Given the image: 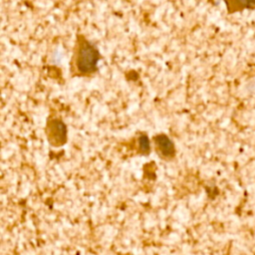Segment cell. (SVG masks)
Returning <instances> with one entry per match:
<instances>
[{"label": "cell", "mask_w": 255, "mask_h": 255, "mask_svg": "<svg viewBox=\"0 0 255 255\" xmlns=\"http://www.w3.org/2000/svg\"><path fill=\"white\" fill-rule=\"evenodd\" d=\"M155 148L162 157L172 158L175 155V146L173 141L164 133H158L154 136Z\"/></svg>", "instance_id": "3957f363"}, {"label": "cell", "mask_w": 255, "mask_h": 255, "mask_svg": "<svg viewBox=\"0 0 255 255\" xmlns=\"http://www.w3.org/2000/svg\"><path fill=\"white\" fill-rule=\"evenodd\" d=\"M100 59L101 55L96 45L82 36L79 37L74 56V65L77 72L82 76L95 73Z\"/></svg>", "instance_id": "6da1fadb"}, {"label": "cell", "mask_w": 255, "mask_h": 255, "mask_svg": "<svg viewBox=\"0 0 255 255\" xmlns=\"http://www.w3.org/2000/svg\"><path fill=\"white\" fill-rule=\"evenodd\" d=\"M138 150L141 154H148L150 150V142L149 138L146 134H141L138 137Z\"/></svg>", "instance_id": "277c9868"}, {"label": "cell", "mask_w": 255, "mask_h": 255, "mask_svg": "<svg viewBox=\"0 0 255 255\" xmlns=\"http://www.w3.org/2000/svg\"><path fill=\"white\" fill-rule=\"evenodd\" d=\"M47 138L51 145L61 146L67 141V128L59 119H49L47 122Z\"/></svg>", "instance_id": "7a4b0ae2"}]
</instances>
